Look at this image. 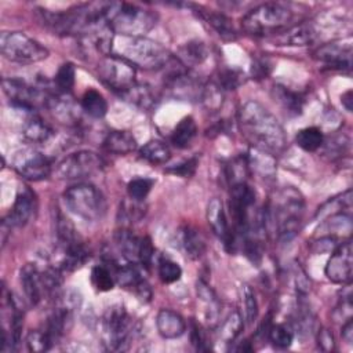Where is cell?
<instances>
[{
	"instance_id": "1",
	"label": "cell",
	"mask_w": 353,
	"mask_h": 353,
	"mask_svg": "<svg viewBox=\"0 0 353 353\" xmlns=\"http://www.w3.org/2000/svg\"><path fill=\"white\" fill-rule=\"evenodd\" d=\"M239 124L244 138L256 149L279 153L287 145L283 125L263 105L245 102L239 112Z\"/></svg>"
},
{
	"instance_id": "2",
	"label": "cell",
	"mask_w": 353,
	"mask_h": 353,
	"mask_svg": "<svg viewBox=\"0 0 353 353\" xmlns=\"http://www.w3.org/2000/svg\"><path fill=\"white\" fill-rule=\"evenodd\" d=\"M112 1L85 3L66 11L50 12L41 11L44 23L58 34L90 36L108 26V17Z\"/></svg>"
},
{
	"instance_id": "3",
	"label": "cell",
	"mask_w": 353,
	"mask_h": 353,
	"mask_svg": "<svg viewBox=\"0 0 353 353\" xmlns=\"http://www.w3.org/2000/svg\"><path fill=\"white\" fill-rule=\"evenodd\" d=\"M305 211V200L294 188H283L272 199L265 214V223H270L277 236L288 240L298 232Z\"/></svg>"
},
{
	"instance_id": "4",
	"label": "cell",
	"mask_w": 353,
	"mask_h": 353,
	"mask_svg": "<svg viewBox=\"0 0 353 353\" xmlns=\"http://www.w3.org/2000/svg\"><path fill=\"white\" fill-rule=\"evenodd\" d=\"M110 54L119 55L143 69H164L172 55L160 43L150 40L148 37H127V36H113Z\"/></svg>"
},
{
	"instance_id": "5",
	"label": "cell",
	"mask_w": 353,
	"mask_h": 353,
	"mask_svg": "<svg viewBox=\"0 0 353 353\" xmlns=\"http://www.w3.org/2000/svg\"><path fill=\"white\" fill-rule=\"evenodd\" d=\"M294 19L295 8L291 4L269 1L248 11L241 19V26L248 33L268 36L287 30L295 25Z\"/></svg>"
},
{
	"instance_id": "6",
	"label": "cell",
	"mask_w": 353,
	"mask_h": 353,
	"mask_svg": "<svg viewBox=\"0 0 353 353\" xmlns=\"http://www.w3.org/2000/svg\"><path fill=\"white\" fill-rule=\"evenodd\" d=\"M156 21L157 17L150 10L130 3H112L108 26L117 36L143 37L156 26Z\"/></svg>"
},
{
	"instance_id": "7",
	"label": "cell",
	"mask_w": 353,
	"mask_h": 353,
	"mask_svg": "<svg viewBox=\"0 0 353 353\" xmlns=\"http://www.w3.org/2000/svg\"><path fill=\"white\" fill-rule=\"evenodd\" d=\"M65 205L70 212L84 221H98L105 214V199L102 193L90 183H77L63 192Z\"/></svg>"
},
{
	"instance_id": "8",
	"label": "cell",
	"mask_w": 353,
	"mask_h": 353,
	"mask_svg": "<svg viewBox=\"0 0 353 353\" xmlns=\"http://www.w3.org/2000/svg\"><path fill=\"white\" fill-rule=\"evenodd\" d=\"M0 51L6 59L17 63H36L50 55L41 43L23 32H1Z\"/></svg>"
},
{
	"instance_id": "9",
	"label": "cell",
	"mask_w": 353,
	"mask_h": 353,
	"mask_svg": "<svg viewBox=\"0 0 353 353\" xmlns=\"http://www.w3.org/2000/svg\"><path fill=\"white\" fill-rule=\"evenodd\" d=\"M134 332V321L124 306L109 307L102 319V339L108 350H127Z\"/></svg>"
},
{
	"instance_id": "10",
	"label": "cell",
	"mask_w": 353,
	"mask_h": 353,
	"mask_svg": "<svg viewBox=\"0 0 353 353\" xmlns=\"http://www.w3.org/2000/svg\"><path fill=\"white\" fill-rule=\"evenodd\" d=\"M97 72L101 81L119 95L125 92L137 83L135 66L114 54L101 57L97 65Z\"/></svg>"
},
{
	"instance_id": "11",
	"label": "cell",
	"mask_w": 353,
	"mask_h": 353,
	"mask_svg": "<svg viewBox=\"0 0 353 353\" xmlns=\"http://www.w3.org/2000/svg\"><path fill=\"white\" fill-rule=\"evenodd\" d=\"M103 159L91 150H79L62 159L55 167V175L61 179H83L101 172Z\"/></svg>"
},
{
	"instance_id": "12",
	"label": "cell",
	"mask_w": 353,
	"mask_h": 353,
	"mask_svg": "<svg viewBox=\"0 0 353 353\" xmlns=\"http://www.w3.org/2000/svg\"><path fill=\"white\" fill-rule=\"evenodd\" d=\"M3 91L11 103L23 110H33L39 106H48L52 94L39 87H33L19 79H3Z\"/></svg>"
},
{
	"instance_id": "13",
	"label": "cell",
	"mask_w": 353,
	"mask_h": 353,
	"mask_svg": "<svg viewBox=\"0 0 353 353\" xmlns=\"http://www.w3.org/2000/svg\"><path fill=\"white\" fill-rule=\"evenodd\" d=\"M14 170L28 181H43L51 175V160L36 150L25 149L15 154L12 161Z\"/></svg>"
},
{
	"instance_id": "14",
	"label": "cell",
	"mask_w": 353,
	"mask_h": 353,
	"mask_svg": "<svg viewBox=\"0 0 353 353\" xmlns=\"http://www.w3.org/2000/svg\"><path fill=\"white\" fill-rule=\"evenodd\" d=\"M324 273L335 284L346 285L352 281L353 274V250L350 240L339 243L327 261Z\"/></svg>"
},
{
	"instance_id": "15",
	"label": "cell",
	"mask_w": 353,
	"mask_h": 353,
	"mask_svg": "<svg viewBox=\"0 0 353 353\" xmlns=\"http://www.w3.org/2000/svg\"><path fill=\"white\" fill-rule=\"evenodd\" d=\"M57 266L63 272H74L80 269L90 259V251L80 241V239H73L63 243H57Z\"/></svg>"
},
{
	"instance_id": "16",
	"label": "cell",
	"mask_w": 353,
	"mask_h": 353,
	"mask_svg": "<svg viewBox=\"0 0 353 353\" xmlns=\"http://www.w3.org/2000/svg\"><path fill=\"white\" fill-rule=\"evenodd\" d=\"M207 221L214 232V234L222 240L223 245L226 247V250L233 251L236 243V236L234 233L230 230L228 219H226V214L223 210V204L219 199L214 197L208 201L207 205Z\"/></svg>"
},
{
	"instance_id": "17",
	"label": "cell",
	"mask_w": 353,
	"mask_h": 353,
	"mask_svg": "<svg viewBox=\"0 0 353 353\" xmlns=\"http://www.w3.org/2000/svg\"><path fill=\"white\" fill-rule=\"evenodd\" d=\"M316 58L332 69L349 70L352 66V41H332L321 46Z\"/></svg>"
},
{
	"instance_id": "18",
	"label": "cell",
	"mask_w": 353,
	"mask_h": 353,
	"mask_svg": "<svg viewBox=\"0 0 353 353\" xmlns=\"http://www.w3.org/2000/svg\"><path fill=\"white\" fill-rule=\"evenodd\" d=\"M37 208V201L34 193L29 188H22L15 197L14 205L4 218V221L11 226V228H21L25 226L32 216L34 215Z\"/></svg>"
},
{
	"instance_id": "19",
	"label": "cell",
	"mask_w": 353,
	"mask_h": 353,
	"mask_svg": "<svg viewBox=\"0 0 353 353\" xmlns=\"http://www.w3.org/2000/svg\"><path fill=\"white\" fill-rule=\"evenodd\" d=\"M21 285L25 294V298L30 306H36L40 303V301L44 298V284H43V276L41 272L37 269L33 263H26L21 269L19 274Z\"/></svg>"
},
{
	"instance_id": "20",
	"label": "cell",
	"mask_w": 353,
	"mask_h": 353,
	"mask_svg": "<svg viewBox=\"0 0 353 353\" xmlns=\"http://www.w3.org/2000/svg\"><path fill=\"white\" fill-rule=\"evenodd\" d=\"M156 327L164 339H176L186 331V323L183 317L171 309L159 310L156 316Z\"/></svg>"
},
{
	"instance_id": "21",
	"label": "cell",
	"mask_w": 353,
	"mask_h": 353,
	"mask_svg": "<svg viewBox=\"0 0 353 353\" xmlns=\"http://www.w3.org/2000/svg\"><path fill=\"white\" fill-rule=\"evenodd\" d=\"M316 29L312 23H295L287 30L279 33L277 41L284 46H307L316 40Z\"/></svg>"
},
{
	"instance_id": "22",
	"label": "cell",
	"mask_w": 353,
	"mask_h": 353,
	"mask_svg": "<svg viewBox=\"0 0 353 353\" xmlns=\"http://www.w3.org/2000/svg\"><path fill=\"white\" fill-rule=\"evenodd\" d=\"M102 148L109 153L128 154L137 149V141L131 132L124 130H114L105 137Z\"/></svg>"
},
{
	"instance_id": "23",
	"label": "cell",
	"mask_w": 353,
	"mask_h": 353,
	"mask_svg": "<svg viewBox=\"0 0 353 353\" xmlns=\"http://www.w3.org/2000/svg\"><path fill=\"white\" fill-rule=\"evenodd\" d=\"M199 14L223 40L232 41L237 39V32L232 23V19L228 18L225 14L201 8H199Z\"/></svg>"
},
{
	"instance_id": "24",
	"label": "cell",
	"mask_w": 353,
	"mask_h": 353,
	"mask_svg": "<svg viewBox=\"0 0 353 353\" xmlns=\"http://www.w3.org/2000/svg\"><path fill=\"white\" fill-rule=\"evenodd\" d=\"M208 48L200 40H190L179 47L176 59L185 66L201 65L208 58Z\"/></svg>"
},
{
	"instance_id": "25",
	"label": "cell",
	"mask_w": 353,
	"mask_h": 353,
	"mask_svg": "<svg viewBox=\"0 0 353 353\" xmlns=\"http://www.w3.org/2000/svg\"><path fill=\"white\" fill-rule=\"evenodd\" d=\"M52 128L37 116L28 119L22 125V137L25 138V141L34 145L47 142L52 137Z\"/></svg>"
},
{
	"instance_id": "26",
	"label": "cell",
	"mask_w": 353,
	"mask_h": 353,
	"mask_svg": "<svg viewBox=\"0 0 353 353\" xmlns=\"http://www.w3.org/2000/svg\"><path fill=\"white\" fill-rule=\"evenodd\" d=\"M72 310L69 307H57L51 316L48 317L47 323V334L50 335L51 341L55 342L61 336H63L72 327Z\"/></svg>"
},
{
	"instance_id": "27",
	"label": "cell",
	"mask_w": 353,
	"mask_h": 353,
	"mask_svg": "<svg viewBox=\"0 0 353 353\" xmlns=\"http://www.w3.org/2000/svg\"><path fill=\"white\" fill-rule=\"evenodd\" d=\"M182 247L190 259H199L205 252V240L201 232L190 225H186L181 233Z\"/></svg>"
},
{
	"instance_id": "28",
	"label": "cell",
	"mask_w": 353,
	"mask_h": 353,
	"mask_svg": "<svg viewBox=\"0 0 353 353\" xmlns=\"http://www.w3.org/2000/svg\"><path fill=\"white\" fill-rule=\"evenodd\" d=\"M273 98L280 103V106L290 114L296 116L302 112L303 108V98L299 92L292 91L284 85H274L273 87Z\"/></svg>"
},
{
	"instance_id": "29",
	"label": "cell",
	"mask_w": 353,
	"mask_h": 353,
	"mask_svg": "<svg viewBox=\"0 0 353 353\" xmlns=\"http://www.w3.org/2000/svg\"><path fill=\"white\" fill-rule=\"evenodd\" d=\"M196 134H197V125L194 119L190 116H186L175 125L170 139L175 148L185 149L192 143Z\"/></svg>"
},
{
	"instance_id": "30",
	"label": "cell",
	"mask_w": 353,
	"mask_h": 353,
	"mask_svg": "<svg viewBox=\"0 0 353 353\" xmlns=\"http://www.w3.org/2000/svg\"><path fill=\"white\" fill-rule=\"evenodd\" d=\"M339 212H345V214H352V190H346L345 193L330 199L327 203H324L317 214H316V219L323 221L334 214H339Z\"/></svg>"
},
{
	"instance_id": "31",
	"label": "cell",
	"mask_w": 353,
	"mask_h": 353,
	"mask_svg": "<svg viewBox=\"0 0 353 353\" xmlns=\"http://www.w3.org/2000/svg\"><path fill=\"white\" fill-rule=\"evenodd\" d=\"M248 168H252L262 176H273L276 172V161L272 157V153L254 148L250 154L245 157Z\"/></svg>"
},
{
	"instance_id": "32",
	"label": "cell",
	"mask_w": 353,
	"mask_h": 353,
	"mask_svg": "<svg viewBox=\"0 0 353 353\" xmlns=\"http://www.w3.org/2000/svg\"><path fill=\"white\" fill-rule=\"evenodd\" d=\"M81 109L94 119H102L106 112H108V102L103 98V95L94 90V88H88L83 97H81Z\"/></svg>"
},
{
	"instance_id": "33",
	"label": "cell",
	"mask_w": 353,
	"mask_h": 353,
	"mask_svg": "<svg viewBox=\"0 0 353 353\" xmlns=\"http://www.w3.org/2000/svg\"><path fill=\"white\" fill-rule=\"evenodd\" d=\"M120 97L142 109L153 108L156 105V99H157L154 92L150 90V87H148L145 84H138V83H135L131 88H128Z\"/></svg>"
},
{
	"instance_id": "34",
	"label": "cell",
	"mask_w": 353,
	"mask_h": 353,
	"mask_svg": "<svg viewBox=\"0 0 353 353\" xmlns=\"http://www.w3.org/2000/svg\"><path fill=\"white\" fill-rule=\"evenodd\" d=\"M139 154L143 160H146L148 163L153 164V165H160V164H165L170 159H171V152L170 148L161 142V141H149L146 142L141 150Z\"/></svg>"
},
{
	"instance_id": "35",
	"label": "cell",
	"mask_w": 353,
	"mask_h": 353,
	"mask_svg": "<svg viewBox=\"0 0 353 353\" xmlns=\"http://www.w3.org/2000/svg\"><path fill=\"white\" fill-rule=\"evenodd\" d=\"M296 145L305 152H316L321 148L324 142V137L320 128L317 127H305L299 130L295 135Z\"/></svg>"
},
{
	"instance_id": "36",
	"label": "cell",
	"mask_w": 353,
	"mask_h": 353,
	"mask_svg": "<svg viewBox=\"0 0 353 353\" xmlns=\"http://www.w3.org/2000/svg\"><path fill=\"white\" fill-rule=\"evenodd\" d=\"M197 295L205 305V317H207L208 323H215L218 319V314H219V307H221L216 295L203 281H199V284H197Z\"/></svg>"
},
{
	"instance_id": "37",
	"label": "cell",
	"mask_w": 353,
	"mask_h": 353,
	"mask_svg": "<svg viewBox=\"0 0 353 353\" xmlns=\"http://www.w3.org/2000/svg\"><path fill=\"white\" fill-rule=\"evenodd\" d=\"M243 327H244L243 317L240 316V313L233 312L219 325L218 336L223 342H233L240 335Z\"/></svg>"
},
{
	"instance_id": "38",
	"label": "cell",
	"mask_w": 353,
	"mask_h": 353,
	"mask_svg": "<svg viewBox=\"0 0 353 353\" xmlns=\"http://www.w3.org/2000/svg\"><path fill=\"white\" fill-rule=\"evenodd\" d=\"M91 284L99 292H108L113 290L116 280L112 270L106 265H95L91 269Z\"/></svg>"
},
{
	"instance_id": "39",
	"label": "cell",
	"mask_w": 353,
	"mask_h": 353,
	"mask_svg": "<svg viewBox=\"0 0 353 353\" xmlns=\"http://www.w3.org/2000/svg\"><path fill=\"white\" fill-rule=\"evenodd\" d=\"M74 77H76V68L73 63L66 62L62 63L55 74V87L59 94H70L73 85H74Z\"/></svg>"
},
{
	"instance_id": "40",
	"label": "cell",
	"mask_w": 353,
	"mask_h": 353,
	"mask_svg": "<svg viewBox=\"0 0 353 353\" xmlns=\"http://www.w3.org/2000/svg\"><path fill=\"white\" fill-rule=\"evenodd\" d=\"M139 239L138 236H135L134 233H131L130 230H120L116 234V241L121 250V252L124 254V256L127 259H137L138 255V245H139Z\"/></svg>"
},
{
	"instance_id": "41",
	"label": "cell",
	"mask_w": 353,
	"mask_h": 353,
	"mask_svg": "<svg viewBox=\"0 0 353 353\" xmlns=\"http://www.w3.org/2000/svg\"><path fill=\"white\" fill-rule=\"evenodd\" d=\"M268 338L276 347L285 349L291 346L294 341V332L284 324H276L269 328Z\"/></svg>"
},
{
	"instance_id": "42",
	"label": "cell",
	"mask_w": 353,
	"mask_h": 353,
	"mask_svg": "<svg viewBox=\"0 0 353 353\" xmlns=\"http://www.w3.org/2000/svg\"><path fill=\"white\" fill-rule=\"evenodd\" d=\"M201 101L205 105L208 110H218L222 106L223 102V90L216 83H210L208 85H204Z\"/></svg>"
},
{
	"instance_id": "43",
	"label": "cell",
	"mask_w": 353,
	"mask_h": 353,
	"mask_svg": "<svg viewBox=\"0 0 353 353\" xmlns=\"http://www.w3.org/2000/svg\"><path fill=\"white\" fill-rule=\"evenodd\" d=\"M154 181L149 178H134L127 185V192L131 200L142 201L153 188Z\"/></svg>"
},
{
	"instance_id": "44",
	"label": "cell",
	"mask_w": 353,
	"mask_h": 353,
	"mask_svg": "<svg viewBox=\"0 0 353 353\" xmlns=\"http://www.w3.org/2000/svg\"><path fill=\"white\" fill-rule=\"evenodd\" d=\"M182 276V269L181 266L168 259V258H163L159 262V277L164 284H172L175 281H178Z\"/></svg>"
},
{
	"instance_id": "45",
	"label": "cell",
	"mask_w": 353,
	"mask_h": 353,
	"mask_svg": "<svg viewBox=\"0 0 353 353\" xmlns=\"http://www.w3.org/2000/svg\"><path fill=\"white\" fill-rule=\"evenodd\" d=\"M52 341L47 331L33 330L26 336V346L30 352H46L52 346Z\"/></svg>"
},
{
	"instance_id": "46",
	"label": "cell",
	"mask_w": 353,
	"mask_h": 353,
	"mask_svg": "<svg viewBox=\"0 0 353 353\" xmlns=\"http://www.w3.org/2000/svg\"><path fill=\"white\" fill-rule=\"evenodd\" d=\"M244 83V74L237 69H225L218 74L216 84L222 90H236Z\"/></svg>"
},
{
	"instance_id": "47",
	"label": "cell",
	"mask_w": 353,
	"mask_h": 353,
	"mask_svg": "<svg viewBox=\"0 0 353 353\" xmlns=\"http://www.w3.org/2000/svg\"><path fill=\"white\" fill-rule=\"evenodd\" d=\"M243 301H244L245 319L248 323H254L258 316V302L254 291L248 285L243 287Z\"/></svg>"
},
{
	"instance_id": "48",
	"label": "cell",
	"mask_w": 353,
	"mask_h": 353,
	"mask_svg": "<svg viewBox=\"0 0 353 353\" xmlns=\"http://www.w3.org/2000/svg\"><path fill=\"white\" fill-rule=\"evenodd\" d=\"M153 255H154V247L152 244L150 237H148V236L141 237L139 245H138V255H137V259L139 261V263L143 268H149L152 265Z\"/></svg>"
},
{
	"instance_id": "49",
	"label": "cell",
	"mask_w": 353,
	"mask_h": 353,
	"mask_svg": "<svg viewBox=\"0 0 353 353\" xmlns=\"http://www.w3.org/2000/svg\"><path fill=\"white\" fill-rule=\"evenodd\" d=\"M197 159L196 157H192V159H188L182 163H179L178 165H174V167H170L167 168V172H171V174H175V175H179V176H183V178H188V176H192L196 171V167H197Z\"/></svg>"
},
{
	"instance_id": "50",
	"label": "cell",
	"mask_w": 353,
	"mask_h": 353,
	"mask_svg": "<svg viewBox=\"0 0 353 353\" xmlns=\"http://www.w3.org/2000/svg\"><path fill=\"white\" fill-rule=\"evenodd\" d=\"M192 343L194 345V347L197 350H207L208 347L205 346V339L203 335V331L200 330V327L194 325L192 330Z\"/></svg>"
},
{
	"instance_id": "51",
	"label": "cell",
	"mask_w": 353,
	"mask_h": 353,
	"mask_svg": "<svg viewBox=\"0 0 353 353\" xmlns=\"http://www.w3.org/2000/svg\"><path fill=\"white\" fill-rule=\"evenodd\" d=\"M319 345L323 350H332L334 349V338L328 330L319 331Z\"/></svg>"
},
{
	"instance_id": "52",
	"label": "cell",
	"mask_w": 353,
	"mask_h": 353,
	"mask_svg": "<svg viewBox=\"0 0 353 353\" xmlns=\"http://www.w3.org/2000/svg\"><path fill=\"white\" fill-rule=\"evenodd\" d=\"M269 69H270L269 63H268L266 61H263V59L256 61V62L252 65V73H254V76H256V77H259V79L268 76Z\"/></svg>"
},
{
	"instance_id": "53",
	"label": "cell",
	"mask_w": 353,
	"mask_h": 353,
	"mask_svg": "<svg viewBox=\"0 0 353 353\" xmlns=\"http://www.w3.org/2000/svg\"><path fill=\"white\" fill-rule=\"evenodd\" d=\"M342 338H343V341L346 342V343H352V341H353V321H352V319H349V320H346V323L343 324V327H342Z\"/></svg>"
},
{
	"instance_id": "54",
	"label": "cell",
	"mask_w": 353,
	"mask_h": 353,
	"mask_svg": "<svg viewBox=\"0 0 353 353\" xmlns=\"http://www.w3.org/2000/svg\"><path fill=\"white\" fill-rule=\"evenodd\" d=\"M341 101H342V103L345 105V108L350 112L352 110V91L349 90V91H346L342 97H341Z\"/></svg>"
}]
</instances>
